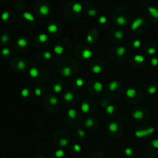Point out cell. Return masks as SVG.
<instances>
[{"instance_id":"6da1fadb","label":"cell","mask_w":158,"mask_h":158,"mask_svg":"<svg viewBox=\"0 0 158 158\" xmlns=\"http://www.w3.org/2000/svg\"><path fill=\"white\" fill-rule=\"evenodd\" d=\"M57 69L59 73L63 77H73L80 71V64L75 59L65 58L59 63Z\"/></svg>"},{"instance_id":"7a4b0ae2","label":"cell","mask_w":158,"mask_h":158,"mask_svg":"<svg viewBox=\"0 0 158 158\" xmlns=\"http://www.w3.org/2000/svg\"><path fill=\"white\" fill-rule=\"evenodd\" d=\"M131 56L129 49L123 46H115L107 51V57L114 63H123L127 61Z\"/></svg>"},{"instance_id":"3957f363","label":"cell","mask_w":158,"mask_h":158,"mask_svg":"<svg viewBox=\"0 0 158 158\" xmlns=\"http://www.w3.org/2000/svg\"><path fill=\"white\" fill-rule=\"evenodd\" d=\"M63 121L67 127L76 129L80 127V125L83 123V114L81 111L73 108H69L64 113Z\"/></svg>"},{"instance_id":"277c9868","label":"cell","mask_w":158,"mask_h":158,"mask_svg":"<svg viewBox=\"0 0 158 158\" xmlns=\"http://www.w3.org/2000/svg\"><path fill=\"white\" fill-rule=\"evenodd\" d=\"M29 76L32 81L39 84L47 83L50 78L49 70L41 66H34L29 68Z\"/></svg>"},{"instance_id":"5b68a950","label":"cell","mask_w":158,"mask_h":158,"mask_svg":"<svg viewBox=\"0 0 158 158\" xmlns=\"http://www.w3.org/2000/svg\"><path fill=\"white\" fill-rule=\"evenodd\" d=\"M72 50V43L69 39L66 38H62L57 41L53 47L54 55L58 58H66L71 53Z\"/></svg>"},{"instance_id":"8992f818","label":"cell","mask_w":158,"mask_h":158,"mask_svg":"<svg viewBox=\"0 0 158 158\" xmlns=\"http://www.w3.org/2000/svg\"><path fill=\"white\" fill-rule=\"evenodd\" d=\"M123 89L124 87L121 82L117 80H111L105 86V96L111 100L119 99L123 95Z\"/></svg>"},{"instance_id":"52a82bcc","label":"cell","mask_w":158,"mask_h":158,"mask_svg":"<svg viewBox=\"0 0 158 158\" xmlns=\"http://www.w3.org/2000/svg\"><path fill=\"white\" fill-rule=\"evenodd\" d=\"M125 99L131 104H138L143 99V90L140 86L131 85L125 91Z\"/></svg>"},{"instance_id":"ba28073f","label":"cell","mask_w":158,"mask_h":158,"mask_svg":"<svg viewBox=\"0 0 158 158\" xmlns=\"http://www.w3.org/2000/svg\"><path fill=\"white\" fill-rule=\"evenodd\" d=\"M106 131L107 135L112 139H118L122 137L124 131L123 124L118 120L112 119L106 123Z\"/></svg>"},{"instance_id":"9c48e42d","label":"cell","mask_w":158,"mask_h":158,"mask_svg":"<svg viewBox=\"0 0 158 158\" xmlns=\"http://www.w3.org/2000/svg\"><path fill=\"white\" fill-rule=\"evenodd\" d=\"M61 106V101L55 94H49L43 100V109L48 114H54L58 112Z\"/></svg>"},{"instance_id":"30bf717a","label":"cell","mask_w":158,"mask_h":158,"mask_svg":"<svg viewBox=\"0 0 158 158\" xmlns=\"http://www.w3.org/2000/svg\"><path fill=\"white\" fill-rule=\"evenodd\" d=\"M52 140L56 147L61 149L69 148L71 142V137L69 133L66 130H58L54 133Z\"/></svg>"},{"instance_id":"8fae6325","label":"cell","mask_w":158,"mask_h":158,"mask_svg":"<svg viewBox=\"0 0 158 158\" xmlns=\"http://www.w3.org/2000/svg\"><path fill=\"white\" fill-rule=\"evenodd\" d=\"M74 56L78 60L82 62L89 61L93 57V51L86 43H79L73 49Z\"/></svg>"},{"instance_id":"7c38bea8","label":"cell","mask_w":158,"mask_h":158,"mask_svg":"<svg viewBox=\"0 0 158 158\" xmlns=\"http://www.w3.org/2000/svg\"><path fill=\"white\" fill-rule=\"evenodd\" d=\"M131 19V14L130 11L125 8L117 9L113 15V22L119 26H126L130 23Z\"/></svg>"},{"instance_id":"4fadbf2b","label":"cell","mask_w":158,"mask_h":158,"mask_svg":"<svg viewBox=\"0 0 158 158\" xmlns=\"http://www.w3.org/2000/svg\"><path fill=\"white\" fill-rule=\"evenodd\" d=\"M83 9V6L79 2H73L68 5L65 9V16L66 19L70 22L77 20L81 15Z\"/></svg>"},{"instance_id":"5bb4252c","label":"cell","mask_w":158,"mask_h":158,"mask_svg":"<svg viewBox=\"0 0 158 158\" xmlns=\"http://www.w3.org/2000/svg\"><path fill=\"white\" fill-rule=\"evenodd\" d=\"M80 100V96L78 93L73 89H67L65 91L62 96V103L65 106L72 108L78 103Z\"/></svg>"},{"instance_id":"9a60e30c","label":"cell","mask_w":158,"mask_h":158,"mask_svg":"<svg viewBox=\"0 0 158 158\" xmlns=\"http://www.w3.org/2000/svg\"><path fill=\"white\" fill-rule=\"evenodd\" d=\"M86 89L92 97H97L102 95L104 92L105 87L103 83L97 79H92L86 83Z\"/></svg>"},{"instance_id":"2e32d148","label":"cell","mask_w":158,"mask_h":158,"mask_svg":"<svg viewBox=\"0 0 158 158\" xmlns=\"http://www.w3.org/2000/svg\"><path fill=\"white\" fill-rule=\"evenodd\" d=\"M10 66L14 71L20 73L26 72L27 70L29 71V68H30L29 61L25 58L20 56L12 58L10 61Z\"/></svg>"},{"instance_id":"e0dca14e","label":"cell","mask_w":158,"mask_h":158,"mask_svg":"<svg viewBox=\"0 0 158 158\" xmlns=\"http://www.w3.org/2000/svg\"><path fill=\"white\" fill-rule=\"evenodd\" d=\"M19 25L23 29H30L35 26V18L32 13L29 12H24L19 15L18 19Z\"/></svg>"},{"instance_id":"ac0fdd59","label":"cell","mask_w":158,"mask_h":158,"mask_svg":"<svg viewBox=\"0 0 158 158\" xmlns=\"http://www.w3.org/2000/svg\"><path fill=\"white\" fill-rule=\"evenodd\" d=\"M148 24L147 20L143 17L138 16L131 23V29L132 32L137 35H140L146 32L148 30Z\"/></svg>"},{"instance_id":"d6986e66","label":"cell","mask_w":158,"mask_h":158,"mask_svg":"<svg viewBox=\"0 0 158 158\" xmlns=\"http://www.w3.org/2000/svg\"><path fill=\"white\" fill-rule=\"evenodd\" d=\"M155 128L147 124H141L137 126L134 130V135L140 139H148L154 134Z\"/></svg>"},{"instance_id":"ffe728a7","label":"cell","mask_w":158,"mask_h":158,"mask_svg":"<svg viewBox=\"0 0 158 158\" xmlns=\"http://www.w3.org/2000/svg\"><path fill=\"white\" fill-rule=\"evenodd\" d=\"M150 111L148 108L142 106H136L132 111L131 117L134 120L140 122H144L150 118Z\"/></svg>"},{"instance_id":"44dd1931","label":"cell","mask_w":158,"mask_h":158,"mask_svg":"<svg viewBox=\"0 0 158 158\" xmlns=\"http://www.w3.org/2000/svg\"><path fill=\"white\" fill-rule=\"evenodd\" d=\"M46 32L49 37L53 39L60 38L63 33V28L57 21H51L46 26Z\"/></svg>"},{"instance_id":"7402d4cb","label":"cell","mask_w":158,"mask_h":158,"mask_svg":"<svg viewBox=\"0 0 158 158\" xmlns=\"http://www.w3.org/2000/svg\"><path fill=\"white\" fill-rule=\"evenodd\" d=\"M31 46L30 40L28 37L21 36L16 39L13 44V49L19 53H23L29 49Z\"/></svg>"},{"instance_id":"603a6c76","label":"cell","mask_w":158,"mask_h":158,"mask_svg":"<svg viewBox=\"0 0 158 158\" xmlns=\"http://www.w3.org/2000/svg\"><path fill=\"white\" fill-rule=\"evenodd\" d=\"M49 43V36L47 33L40 32L36 34L33 39V46L37 49H44L47 47Z\"/></svg>"},{"instance_id":"cb8c5ba5","label":"cell","mask_w":158,"mask_h":158,"mask_svg":"<svg viewBox=\"0 0 158 158\" xmlns=\"http://www.w3.org/2000/svg\"><path fill=\"white\" fill-rule=\"evenodd\" d=\"M97 107V103L95 100L91 97H88L83 100L80 104V110L82 114H91L95 112Z\"/></svg>"},{"instance_id":"d4e9b609","label":"cell","mask_w":158,"mask_h":158,"mask_svg":"<svg viewBox=\"0 0 158 158\" xmlns=\"http://www.w3.org/2000/svg\"><path fill=\"white\" fill-rule=\"evenodd\" d=\"M144 151L148 158H158V138L148 142L145 146Z\"/></svg>"},{"instance_id":"484cf974","label":"cell","mask_w":158,"mask_h":158,"mask_svg":"<svg viewBox=\"0 0 158 158\" xmlns=\"http://www.w3.org/2000/svg\"><path fill=\"white\" fill-rule=\"evenodd\" d=\"M105 66H106V63L103 60L97 59L91 61L89 63V71L92 73L98 75L104 71Z\"/></svg>"},{"instance_id":"4316f807","label":"cell","mask_w":158,"mask_h":158,"mask_svg":"<svg viewBox=\"0 0 158 158\" xmlns=\"http://www.w3.org/2000/svg\"><path fill=\"white\" fill-rule=\"evenodd\" d=\"M131 64L134 69L141 70L145 68L147 65L146 58L140 54H135L131 59Z\"/></svg>"},{"instance_id":"83f0119b","label":"cell","mask_w":158,"mask_h":158,"mask_svg":"<svg viewBox=\"0 0 158 158\" xmlns=\"http://www.w3.org/2000/svg\"><path fill=\"white\" fill-rule=\"evenodd\" d=\"M83 127L86 131H94L97 130L100 127V122H99L98 118L94 116H89L87 117L83 122Z\"/></svg>"},{"instance_id":"f1b7e54d","label":"cell","mask_w":158,"mask_h":158,"mask_svg":"<svg viewBox=\"0 0 158 158\" xmlns=\"http://www.w3.org/2000/svg\"><path fill=\"white\" fill-rule=\"evenodd\" d=\"M35 12L38 16L46 18L51 13V8L49 5L46 2H40L35 6Z\"/></svg>"},{"instance_id":"f546056e","label":"cell","mask_w":158,"mask_h":158,"mask_svg":"<svg viewBox=\"0 0 158 158\" xmlns=\"http://www.w3.org/2000/svg\"><path fill=\"white\" fill-rule=\"evenodd\" d=\"M125 33L121 29L116 28L113 29L110 33V40L113 43L115 44H120L124 40Z\"/></svg>"},{"instance_id":"4dcf8cb0","label":"cell","mask_w":158,"mask_h":158,"mask_svg":"<svg viewBox=\"0 0 158 158\" xmlns=\"http://www.w3.org/2000/svg\"><path fill=\"white\" fill-rule=\"evenodd\" d=\"M64 88V83L60 79H55L50 82L49 86V91L54 94H58L63 92Z\"/></svg>"},{"instance_id":"1f68e13d","label":"cell","mask_w":158,"mask_h":158,"mask_svg":"<svg viewBox=\"0 0 158 158\" xmlns=\"http://www.w3.org/2000/svg\"><path fill=\"white\" fill-rule=\"evenodd\" d=\"M52 60V53L50 51L43 50L35 56V61L39 64H46Z\"/></svg>"},{"instance_id":"d6a6232c","label":"cell","mask_w":158,"mask_h":158,"mask_svg":"<svg viewBox=\"0 0 158 158\" xmlns=\"http://www.w3.org/2000/svg\"><path fill=\"white\" fill-rule=\"evenodd\" d=\"M143 89L149 95H154L158 92V83L154 80H148L143 85Z\"/></svg>"},{"instance_id":"836d02e7","label":"cell","mask_w":158,"mask_h":158,"mask_svg":"<svg viewBox=\"0 0 158 158\" xmlns=\"http://www.w3.org/2000/svg\"><path fill=\"white\" fill-rule=\"evenodd\" d=\"M143 50L145 53L151 56H154L157 52V46L154 42L148 41L146 42L143 45Z\"/></svg>"},{"instance_id":"e575fe53","label":"cell","mask_w":158,"mask_h":158,"mask_svg":"<svg viewBox=\"0 0 158 158\" xmlns=\"http://www.w3.org/2000/svg\"><path fill=\"white\" fill-rule=\"evenodd\" d=\"M20 97L24 100L25 102H31L33 100L35 95H34L33 90L30 89L29 87H24L20 91Z\"/></svg>"},{"instance_id":"d590c367","label":"cell","mask_w":158,"mask_h":158,"mask_svg":"<svg viewBox=\"0 0 158 158\" xmlns=\"http://www.w3.org/2000/svg\"><path fill=\"white\" fill-rule=\"evenodd\" d=\"M99 38V32L95 28H92L87 32L86 35V42L89 44H94L97 41Z\"/></svg>"},{"instance_id":"8d00e7d4","label":"cell","mask_w":158,"mask_h":158,"mask_svg":"<svg viewBox=\"0 0 158 158\" xmlns=\"http://www.w3.org/2000/svg\"><path fill=\"white\" fill-rule=\"evenodd\" d=\"M105 114L110 118H113V117H116L118 114L119 111H120V108L117 105L114 104V103H110L107 106L104 108Z\"/></svg>"},{"instance_id":"74e56055","label":"cell","mask_w":158,"mask_h":158,"mask_svg":"<svg viewBox=\"0 0 158 158\" xmlns=\"http://www.w3.org/2000/svg\"><path fill=\"white\" fill-rule=\"evenodd\" d=\"M148 15L151 23H158V7L149 6L148 8Z\"/></svg>"},{"instance_id":"f35d334b","label":"cell","mask_w":158,"mask_h":158,"mask_svg":"<svg viewBox=\"0 0 158 158\" xmlns=\"http://www.w3.org/2000/svg\"><path fill=\"white\" fill-rule=\"evenodd\" d=\"M73 137L78 142L84 141L86 138V130L82 129V128L80 127L76 128V129H74L73 131Z\"/></svg>"},{"instance_id":"ab89813d","label":"cell","mask_w":158,"mask_h":158,"mask_svg":"<svg viewBox=\"0 0 158 158\" xmlns=\"http://www.w3.org/2000/svg\"><path fill=\"white\" fill-rule=\"evenodd\" d=\"M15 19V15L11 11H5L1 15V19L6 24H11L14 22Z\"/></svg>"},{"instance_id":"60d3db41","label":"cell","mask_w":158,"mask_h":158,"mask_svg":"<svg viewBox=\"0 0 158 158\" xmlns=\"http://www.w3.org/2000/svg\"><path fill=\"white\" fill-rule=\"evenodd\" d=\"M128 46L131 50H138L142 46V41L137 36H134L130 40Z\"/></svg>"},{"instance_id":"b9f144b4","label":"cell","mask_w":158,"mask_h":158,"mask_svg":"<svg viewBox=\"0 0 158 158\" xmlns=\"http://www.w3.org/2000/svg\"><path fill=\"white\" fill-rule=\"evenodd\" d=\"M68 151L72 156L77 157V156L80 155L82 152V147L80 143H71L68 148Z\"/></svg>"},{"instance_id":"7bdbcfd3","label":"cell","mask_w":158,"mask_h":158,"mask_svg":"<svg viewBox=\"0 0 158 158\" xmlns=\"http://www.w3.org/2000/svg\"><path fill=\"white\" fill-rule=\"evenodd\" d=\"M10 34L5 29L0 30V46H3L7 45L10 41Z\"/></svg>"},{"instance_id":"ee69618b","label":"cell","mask_w":158,"mask_h":158,"mask_svg":"<svg viewBox=\"0 0 158 158\" xmlns=\"http://www.w3.org/2000/svg\"><path fill=\"white\" fill-rule=\"evenodd\" d=\"M72 86H73V88L75 89H82L84 86H86V80L84 78L81 77H78L74 78L72 80Z\"/></svg>"},{"instance_id":"f6af8a7d","label":"cell","mask_w":158,"mask_h":158,"mask_svg":"<svg viewBox=\"0 0 158 158\" xmlns=\"http://www.w3.org/2000/svg\"><path fill=\"white\" fill-rule=\"evenodd\" d=\"M97 25L100 29H106L110 26V20L106 15H100L97 19Z\"/></svg>"},{"instance_id":"bcb514c9","label":"cell","mask_w":158,"mask_h":158,"mask_svg":"<svg viewBox=\"0 0 158 158\" xmlns=\"http://www.w3.org/2000/svg\"><path fill=\"white\" fill-rule=\"evenodd\" d=\"M13 56V50L9 47H4L0 49V57L3 60H10Z\"/></svg>"},{"instance_id":"7dc6e473","label":"cell","mask_w":158,"mask_h":158,"mask_svg":"<svg viewBox=\"0 0 158 158\" xmlns=\"http://www.w3.org/2000/svg\"><path fill=\"white\" fill-rule=\"evenodd\" d=\"M33 92H34V95L35 97H36L37 98H42V97H46V88L44 87L43 86H36L33 89Z\"/></svg>"},{"instance_id":"c3c4849f","label":"cell","mask_w":158,"mask_h":158,"mask_svg":"<svg viewBox=\"0 0 158 158\" xmlns=\"http://www.w3.org/2000/svg\"><path fill=\"white\" fill-rule=\"evenodd\" d=\"M49 158H66V153L63 149L58 148L51 153Z\"/></svg>"},{"instance_id":"681fc988","label":"cell","mask_w":158,"mask_h":158,"mask_svg":"<svg viewBox=\"0 0 158 158\" xmlns=\"http://www.w3.org/2000/svg\"><path fill=\"white\" fill-rule=\"evenodd\" d=\"M123 154L127 158H134L137 155V152L133 147H127L123 150Z\"/></svg>"},{"instance_id":"f907efd6","label":"cell","mask_w":158,"mask_h":158,"mask_svg":"<svg viewBox=\"0 0 158 158\" xmlns=\"http://www.w3.org/2000/svg\"><path fill=\"white\" fill-rule=\"evenodd\" d=\"M86 12L88 16L94 18L98 15V9L94 6H88L86 9Z\"/></svg>"},{"instance_id":"816d5d0a","label":"cell","mask_w":158,"mask_h":158,"mask_svg":"<svg viewBox=\"0 0 158 158\" xmlns=\"http://www.w3.org/2000/svg\"><path fill=\"white\" fill-rule=\"evenodd\" d=\"M89 158H107V157H106V154L103 151H97L93 152L89 155Z\"/></svg>"},{"instance_id":"f5cc1de1","label":"cell","mask_w":158,"mask_h":158,"mask_svg":"<svg viewBox=\"0 0 158 158\" xmlns=\"http://www.w3.org/2000/svg\"><path fill=\"white\" fill-rule=\"evenodd\" d=\"M110 103H111V100H110V99L108 98L107 97H106V96L102 97L100 100V106H101L102 108H103V109H104L106 106H107Z\"/></svg>"},{"instance_id":"db71d44e","label":"cell","mask_w":158,"mask_h":158,"mask_svg":"<svg viewBox=\"0 0 158 158\" xmlns=\"http://www.w3.org/2000/svg\"><path fill=\"white\" fill-rule=\"evenodd\" d=\"M150 64L151 66L154 69H157L158 70V56H154L150 60Z\"/></svg>"},{"instance_id":"11a10c76","label":"cell","mask_w":158,"mask_h":158,"mask_svg":"<svg viewBox=\"0 0 158 158\" xmlns=\"http://www.w3.org/2000/svg\"><path fill=\"white\" fill-rule=\"evenodd\" d=\"M32 158H47L46 157H45V156L42 155V154H36V155L34 156Z\"/></svg>"},{"instance_id":"9f6ffc18","label":"cell","mask_w":158,"mask_h":158,"mask_svg":"<svg viewBox=\"0 0 158 158\" xmlns=\"http://www.w3.org/2000/svg\"><path fill=\"white\" fill-rule=\"evenodd\" d=\"M75 158H81V157H75Z\"/></svg>"},{"instance_id":"6f0895ef","label":"cell","mask_w":158,"mask_h":158,"mask_svg":"<svg viewBox=\"0 0 158 158\" xmlns=\"http://www.w3.org/2000/svg\"><path fill=\"white\" fill-rule=\"evenodd\" d=\"M0 75H1V72H0Z\"/></svg>"}]
</instances>
